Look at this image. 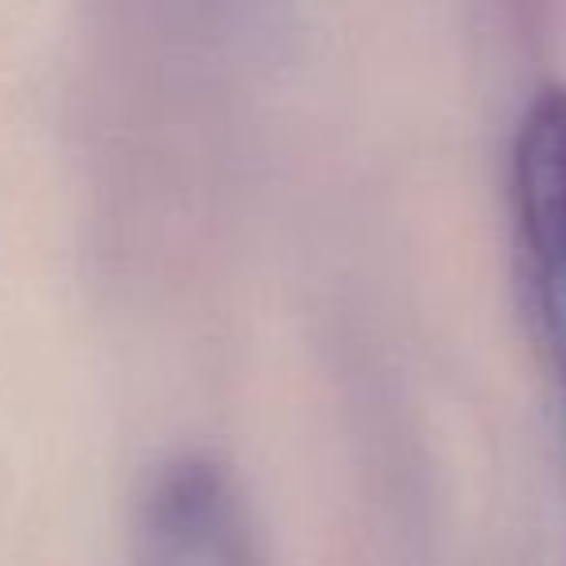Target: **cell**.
Returning a JSON list of instances; mask_svg holds the SVG:
<instances>
[{"label": "cell", "mask_w": 566, "mask_h": 566, "mask_svg": "<svg viewBox=\"0 0 566 566\" xmlns=\"http://www.w3.org/2000/svg\"><path fill=\"white\" fill-rule=\"evenodd\" d=\"M520 256L539 338L547 349L566 423V94L547 90L532 102L512 151Z\"/></svg>", "instance_id": "obj_1"}, {"label": "cell", "mask_w": 566, "mask_h": 566, "mask_svg": "<svg viewBox=\"0 0 566 566\" xmlns=\"http://www.w3.org/2000/svg\"><path fill=\"white\" fill-rule=\"evenodd\" d=\"M136 566H260L241 493L213 458H175L151 478Z\"/></svg>", "instance_id": "obj_2"}]
</instances>
